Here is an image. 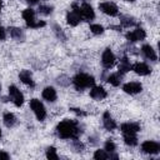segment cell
Instances as JSON below:
<instances>
[{
  "label": "cell",
  "instance_id": "obj_25",
  "mask_svg": "<svg viewBox=\"0 0 160 160\" xmlns=\"http://www.w3.org/2000/svg\"><path fill=\"white\" fill-rule=\"evenodd\" d=\"M121 79V76L119 75V74H111L109 78H108V81L111 84V85H114V86H118V85H120V80Z\"/></svg>",
  "mask_w": 160,
  "mask_h": 160
},
{
  "label": "cell",
  "instance_id": "obj_26",
  "mask_svg": "<svg viewBox=\"0 0 160 160\" xmlns=\"http://www.w3.org/2000/svg\"><path fill=\"white\" fill-rule=\"evenodd\" d=\"M46 158L48 159H58V154H56L55 148H52V146L48 148V150H46Z\"/></svg>",
  "mask_w": 160,
  "mask_h": 160
},
{
  "label": "cell",
  "instance_id": "obj_1",
  "mask_svg": "<svg viewBox=\"0 0 160 160\" xmlns=\"http://www.w3.org/2000/svg\"><path fill=\"white\" fill-rule=\"evenodd\" d=\"M58 135L62 139H70V138H76L80 132L79 128H78V124L74 122V121H70V120H64L61 121L58 128Z\"/></svg>",
  "mask_w": 160,
  "mask_h": 160
},
{
  "label": "cell",
  "instance_id": "obj_7",
  "mask_svg": "<svg viewBox=\"0 0 160 160\" xmlns=\"http://www.w3.org/2000/svg\"><path fill=\"white\" fill-rule=\"evenodd\" d=\"M141 149L144 152H148V154H158L160 150V145L155 141L148 140V141H144L141 144Z\"/></svg>",
  "mask_w": 160,
  "mask_h": 160
},
{
  "label": "cell",
  "instance_id": "obj_33",
  "mask_svg": "<svg viewBox=\"0 0 160 160\" xmlns=\"http://www.w3.org/2000/svg\"><path fill=\"white\" fill-rule=\"evenodd\" d=\"M9 159V155L4 151H0V160H8Z\"/></svg>",
  "mask_w": 160,
  "mask_h": 160
},
{
  "label": "cell",
  "instance_id": "obj_8",
  "mask_svg": "<svg viewBox=\"0 0 160 160\" xmlns=\"http://www.w3.org/2000/svg\"><path fill=\"white\" fill-rule=\"evenodd\" d=\"M101 61H102V65L105 68H111L115 62V56L114 54L111 52L110 49H106L104 52H102V56H101Z\"/></svg>",
  "mask_w": 160,
  "mask_h": 160
},
{
  "label": "cell",
  "instance_id": "obj_5",
  "mask_svg": "<svg viewBox=\"0 0 160 160\" xmlns=\"http://www.w3.org/2000/svg\"><path fill=\"white\" fill-rule=\"evenodd\" d=\"M9 95H10L11 101H12L16 106H20V105L24 102V96H22V94L20 92V90H19L16 86L11 85V86L9 88Z\"/></svg>",
  "mask_w": 160,
  "mask_h": 160
},
{
  "label": "cell",
  "instance_id": "obj_27",
  "mask_svg": "<svg viewBox=\"0 0 160 160\" xmlns=\"http://www.w3.org/2000/svg\"><path fill=\"white\" fill-rule=\"evenodd\" d=\"M90 30H91L94 34L99 35V34H101V32L104 31V28H102L101 25H98V24H92V25H90Z\"/></svg>",
  "mask_w": 160,
  "mask_h": 160
},
{
  "label": "cell",
  "instance_id": "obj_23",
  "mask_svg": "<svg viewBox=\"0 0 160 160\" xmlns=\"http://www.w3.org/2000/svg\"><path fill=\"white\" fill-rule=\"evenodd\" d=\"M124 141H125V144H128L130 146H134L138 144V139H136L135 134H124Z\"/></svg>",
  "mask_w": 160,
  "mask_h": 160
},
{
  "label": "cell",
  "instance_id": "obj_21",
  "mask_svg": "<svg viewBox=\"0 0 160 160\" xmlns=\"http://www.w3.org/2000/svg\"><path fill=\"white\" fill-rule=\"evenodd\" d=\"M9 32H10V36L12 38V39H15V40H22L24 39V34H22V31L20 30V29H18V28H10L9 29Z\"/></svg>",
  "mask_w": 160,
  "mask_h": 160
},
{
  "label": "cell",
  "instance_id": "obj_12",
  "mask_svg": "<svg viewBox=\"0 0 160 160\" xmlns=\"http://www.w3.org/2000/svg\"><path fill=\"white\" fill-rule=\"evenodd\" d=\"M140 130V126L136 122H125L121 125V131L124 134H136Z\"/></svg>",
  "mask_w": 160,
  "mask_h": 160
},
{
  "label": "cell",
  "instance_id": "obj_36",
  "mask_svg": "<svg viewBox=\"0 0 160 160\" xmlns=\"http://www.w3.org/2000/svg\"><path fill=\"white\" fill-rule=\"evenodd\" d=\"M0 138H1V130H0Z\"/></svg>",
  "mask_w": 160,
  "mask_h": 160
},
{
  "label": "cell",
  "instance_id": "obj_16",
  "mask_svg": "<svg viewBox=\"0 0 160 160\" xmlns=\"http://www.w3.org/2000/svg\"><path fill=\"white\" fill-rule=\"evenodd\" d=\"M42 98L48 101H55L56 100V91L54 88L51 86H48L42 90Z\"/></svg>",
  "mask_w": 160,
  "mask_h": 160
},
{
  "label": "cell",
  "instance_id": "obj_22",
  "mask_svg": "<svg viewBox=\"0 0 160 160\" xmlns=\"http://www.w3.org/2000/svg\"><path fill=\"white\" fill-rule=\"evenodd\" d=\"M130 69H131V65H130V62L128 61V59H126V58L121 59V60H120V64H119V72L124 74V72L129 71Z\"/></svg>",
  "mask_w": 160,
  "mask_h": 160
},
{
  "label": "cell",
  "instance_id": "obj_2",
  "mask_svg": "<svg viewBox=\"0 0 160 160\" xmlns=\"http://www.w3.org/2000/svg\"><path fill=\"white\" fill-rule=\"evenodd\" d=\"M94 78L92 76H90V75H88V74H84V72H81V74H78L75 78H74V80H72V82H74V85H75V88L78 89V90H82V89H85V88H90V86H92L94 85Z\"/></svg>",
  "mask_w": 160,
  "mask_h": 160
},
{
  "label": "cell",
  "instance_id": "obj_6",
  "mask_svg": "<svg viewBox=\"0 0 160 160\" xmlns=\"http://www.w3.org/2000/svg\"><path fill=\"white\" fill-rule=\"evenodd\" d=\"M99 9L104 14H108V15H111V16H115L118 14V6L115 4H112V2H110V1L99 4Z\"/></svg>",
  "mask_w": 160,
  "mask_h": 160
},
{
  "label": "cell",
  "instance_id": "obj_13",
  "mask_svg": "<svg viewBox=\"0 0 160 160\" xmlns=\"http://www.w3.org/2000/svg\"><path fill=\"white\" fill-rule=\"evenodd\" d=\"M90 96L92 99H95V100H101V99L106 98V91L101 86H94L90 90Z\"/></svg>",
  "mask_w": 160,
  "mask_h": 160
},
{
  "label": "cell",
  "instance_id": "obj_37",
  "mask_svg": "<svg viewBox=\"0 0 160 160\" xmlns=\"http://www.w3.org/2000/svg\"><path fill=\"white\" fill-rule=\"evenodd\" d=\"M126 1H134V0H126Z\"/></svg>",
  "mask_w": 160,
  "mask_h": 160
},
{
  "label": "cell",
  "instance_id": "obj_24",
  "mask_svg": "<svg viewBox=\"0 0 160 160\" xmlns=\"http://www.w3.org/2000/svg\"><path fill=\"white\" fill-rule=\"evenodd\" d=\"M94 158L96 160H104V159H109L110 158V154L104 149V150H96L95 154H94Z\"/></svg>",
  "mask_w": 160,
  "mask_h": 160
},
{
  "label": "cell",
  "instance_id": "obj_32",
  "mask_svg": "<svg viewBox=\"0 0 160 160\" xmlns=\"http://www.w3.org/2000/svg\"><path fill=\"white\" fill-rule=\"evenodd\" d=\"M6 36V32H5V29L2 26H0V40H4Z\"/></svg>",
  "mask_w": 160,
  "mask_h": 160
},
{
  "label": "cell",
  "instance_id": "obj_17",
  "mask_svg": "<svg viewBox=\"0 0 160 160\" xmlns=\"http://www.w3.org/2000/svg\"><path fill=\"white\" fill-rule=\"evenodd\" d=\"M102 122H104L105 129H108V130H114V129L116 128V122L112 120V118L110 116V114H109V112H105V114H104Z\"/></svg>",
  "mask_w": 160,
  "mask_h": 160
},
{
  "label": "cell",
  "instance_id": "obj_28",
  "mask_svg": "<svg viewBox=\"0 0 160 160\" xmlns=\"http://www.w3.org/2000/svg\"><path fill=\"white\" fill-rule=\"evenodd\" d=\"M121 22H122V25H125V26L135 25V21H134V19H132V18H129V16H125V18H122Z\"/></svg>",
  "mask_w": 160,
  "mask_h": 160
},
{
  "label": "cell",
  "instance_id": "obj_18",
  "mask_svg": "<svg viewBox=\"0 0 160 160\" xmlns=\"http://www.w3.org/2000/svg\"><path fill=\"white\" fill-rule=\"evenodd\" d=\"M141 51H142V54H144L148 59H150V60H154V61H155V60L158 59L155 50H154L150 45H144V46L141 48Z\"/></svg>",
  "mask_w": 160,
  "mask_h": 160
},
{
  "label": "cell",
  "instance_id": "obj_15",
  "mask_svg": "<svg viewBox=\"0 0 160 160\" xmlns=\"http://www.w3.org/2000/svg\"><path fill=\"white\" fill-rule=\"evenodd\" d=\"M19 78H20V80H21L24 84H26V85H29V86H34V85H35V84H34V80H32V76H31V74H30L29 70H22V71H20Z\"/></svg>",
  "mask_w": 160,
  "mask_h": 160
},
{
  "label": "cell",
  "instance_id": "obj_11",
  "mask_svg": "<svg viewBox=\"0 0 160 160\" xmlns=\"http://www.w3.org/2000/svg\"><path fill=\"white\" fill-rule=\"evenodd\" d=\"M80 15L85 20H92L94 16H95L94 10H92V8L89 4H82L81 5V8H80Z\"/></svg>",
  "mask_w": 160,
  "mask_h": 160
},
{
  "label": "cell",
  "instance_id": "obj_35",
  "mask_svg": "<svg viewBox=\"0 0 160 160\" xmlns=\"http://www.w3.org/2000/svg\"><path fill=\"white\" fill-rule=\"evenodd\" d=\"M1 6H2V2H1V0H0V11H1Z\"/></svg>",
  "mask_w": 160,
  "mask_h": 160
},
{
  "label": "cell",
  "instance_id": "obj_9",
  "mask_svg": "<svg viewBox=\"0 0 160 160\" xmlns=\"http://www.w3.org/2000/svg\"><path fill=\"white\" fill-rule=\"evenodd\" d=\"M141 89H142L141 84H140V82H136V81L128 82V84H125V85L122 86V90H124L126 94H131V95H132V94H138V92H140Z\"/></svg>",
  "mask_w": 160,
  "mask_h": 160
},
{
  "label": "cell",
  "instance_id": "obj_4",
  "mask_svg": "<svg viewBox=\"0 0 160 160\" xmlns=\"http://www.w3.org/2000/svg\"><path fill=\"white\" fill-rule=\"evenodd\" d=\"M66 19H68V22H69L70 25H72V26H76V25L80 22V20H81L80 8H79L76 4H72V10L68 14Z\"/></svg>",
  "mask_w": 160,
  "mask_h": 160
},
{
  "label": "cell",
  "instance_id": "obj_14",
  "mask_svg": "<svg viewBox=\"0 0 160 160\" xmlns=\"http://www.w3.org/2000/svg\"><path fill=\"white\" fill-rule=\"evenodd\" d=\"M131 69L139 75H148L150 72V68L144 62H136L134 66H131Z\"/></svg>",
  "mask_w": 160,
  "mask_h": 160
},
{
  "label": "cell",
  "instance_id": "obj_20",
  "mask_svg": "<svg viewBox=\"0 0 160 160\" xmlns=\"http://www.w3.org/2000/svg\"><path fill=\"white\" fill-rule=\"evenodd\" d=\"M22 18L26 21V24H30L35 20V11L32 9H25L22 11Z\"/></svg>",
  "mask_w": 160,
  "mask_h": 160
},
{
  "label": "cell",
  "instance_id": "obj_31",
  "mask_svg": "<svg viewBox=\"0 0 160 160\" xmlns=\"http://www.w3.org/2000/svg\"><path fill=\"white\" fill-rule=\"evenodd\" d=\"M44 25H45L44 21H36V20H34L32 22L28 24V26H30V28H41V26H44Z\"/></svg>",
  "mask_w": 160,
  "mask_h": 160
},
{
  "label": "cell",
  "instance_id": "obj_10",
  "mask_svg": "<svg viewBox=\"0 0 160 160\" xmlns=\"http://www.w3.org/2000/svg\"><path fill=\"white\" fill-rule=\"evenodd\" d=\"M146 36L145 31L142 29H136L134 31H130L126 34V39L129 41H139V40H144Z\"/></svg>",
  "mask_w": 160,
  "mask_h": 160
},
{
  "label": "cell",
  "instance_id": "obj_19",
  "mask_svg": "<svg viewBox=\"0 0 160 160\" xmlns=\"http://www.w3.org/2000/svg\"><path fill=\"white\" fill-rule=\"evenodd\" d=\"M4 124L8 126V128H11L16 124V118L14 114L11 112H5L4 114Z\"/></svg>",
  "mask_w": 160,
  "mask_h": 160
},
{
  "label": "cell",
  "instance_id": "obj_34",
  "mask_svg": "<svg viewBox=\"0 0 160 160\" xmlns=\"http://www.w3.org/2000/svg\"><path fill=\"white\" fill-rule=\"evenodd\" d=\"M26 1H28V2L30 4V5H34V4H36V2L39 1V0H26Z\"/></svg>",
  "mask_w": 160,
  "mask_h": 160
},
{
  "label": "cell",
  "instance_id": "obj_30",
  "mask_svg": "<svg viewBox=\"0 0 160 160\" xmlns=\"http://www.w3.org/2000/svg\"><path fill=\"white\" fill-rule=\"evenodd\" d=\"M105 150L108 151V152H112L114 150H115V144L112 142V141H106L105 142Z\"/></svg>",
  "mask_w": 160,
  "mask_h": 160
},
{
  "label": "cell",
  "instance_id": "obj_3",
  "mask_svg": "<svg viewBox=\"0 0 160 160\" xmlns=\"http://www.w3.org/2000/svg\"><path fill=\"white\" fill-rule=\"evenodd\" d=\"M30 108H31V110L34 111V114L36 115L38 120H44V119H45L46 111H45V108H44V105L41 104L40 100L32 99V100L30 101Z\"/></svg>",
  "mask_w": 160,
  "mask_h": 160
},
{
  "label": "cell",
  "instance_id": "obj_29",
  "mask_svg": "<svg viewBox=\"0 0 160 160\" xmlns=\"http://www.w3.org/2000/svg\"><path fill=\"white\" fill-rule=\"evenodd\" d=\"M39 12L42 14V15H49L51 12V8L50 6H45V5H41L39 8Z\"/></svg>",
  "mask_w": 160,
  "mask_h": 160
}]
</instances>
